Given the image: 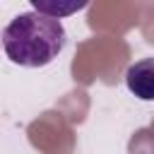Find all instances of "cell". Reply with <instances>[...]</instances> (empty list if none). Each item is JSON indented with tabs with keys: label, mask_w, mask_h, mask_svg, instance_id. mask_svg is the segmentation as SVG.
I'll return each instance as SVG.
<instances>
[{
	"label": "cell",
	"mask_w": 154,
	"mask_h": 154,
	"mask_svg": "<svg viewBox=\"0 0 154 154\" xmlns=\"http://www.w3.org/2000/svg\"><path fill=\"white\" fill-rule=\"evenodd\" d=\"M67 34L60 19L46 17L41 12H22L2 29L5 55L14 65L43 67L53 63L65 48Z\"/></svg>",
	"instance_id": "obj_1"
},
{
	"label": "cell",
	"mask_w": 154,
	"mask_h": 154,
	"mask_svg": "<svg viewBox=\"0 0 154 154\" xmlns=\"http://www.w3.org/2000/svg\"><path fill=\"white\" fill-rule=\"evenodd\" d=\"M125 84L140 101H154V58L132 63L125 72Z\"/></svg>",
	"instance_id": "obj_2"
},
{
	"label": "cell",
	"mask_w": 154,
	"mask_h": 154,
	"mask_svg": "<svg viewBox=\"0 0 154 154\" xmlns=\"http://www.w3.org/2000/svg\"><path fill=\"white\" fill-rule=\"evenodd\" d=\"M34 12H41L46 17H53V19H60L65 14H72L77 10H84L87 2H70V5H55V2H46V0H34Z\"/></svg>",
	"instance_id": "obj_3"
}]
</instances>
